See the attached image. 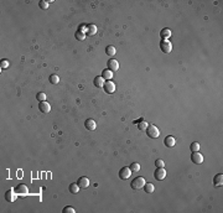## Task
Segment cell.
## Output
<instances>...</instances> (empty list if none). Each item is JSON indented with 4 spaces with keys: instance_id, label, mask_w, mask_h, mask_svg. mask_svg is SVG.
Wrapping results in <instances>:
<instances>
[{
    "instance_id": "obj_1",
    "label": "cell",
    "mask_w": 223,
    "mask_h": 213,
    "mask_svg": "<svg viewBox=\"0 0 223 213\" xmlns=\"http://www.w3.org/2000/svg\"><path fill=\"white\" fill-rule=\"evenodd\" d=\"M144 185H145V180H144V177L141 176H139V177H135L134 180L131 181L130 183V186L133 190H141L144 187Z\"/></svg>"
},
{
    "instance_id": "obj_2",
    "label": "cell",
    "mask_w": 223,
    "mask_h": 213,
    "mask_svg": "<svg viewBox=\"0 0 223 213\" xmlns=\"http://www.w3.org/2000/svg\"><path fill=\"white\" fill-rule=\"evenodd\" d=\"M146 134H148L149 138L156 139V138H159V135H160V130L155 125H149L146 128Z\"/></svg>"
},
{
    "instance_id": "obj_3",
    "label": "cell",
    "mask_w": 223,
    "mask_h": 213,
    "mask_svg": "<svg viewBox=\"0 0 223 213\" xmlns=\"http://www.w3.org/2000/svg\"><path fill=\"white\" fill-rule=\"evenodd\" d=\"M14 190H15L16 195L20 196V197H26V196L29 195V190H27V186H25V185H18Z\"/></svg>"
},
{
    "instance_id": "obj_4",
    "label": "cell",
    "mask_w": 223,
    "mask_h": 213,
    "mask_svg": "<svg viewBox=\"0 0 223 213\" xmlns=\"http://www.w3.org/2000/svg\"><path fill=\"white\" fill-rule=\"evenodd\" d=\"M160 48L161 51L165 52V53H170L172 51V45L169 40H163L160 42Z\"/></svg>"
},
{
    "instance_id": "obj_5",
    "label": "cell",
    "mask_w": 223,
    "mask_h": 213,
    "mask_svg": "<svg viewBox=\"0 0 223 213\" xmlns=\"http://www.w3.org/2000/svg\"><path fill=\"white\" fill-rule=\"evenodd\" d=\"M154 177H155L158 181L164 180V178L166 177V171H165L164 167H158V169L155 170V172H154Z\"/></svg>"
},
{
    "instance_id": "obj_6",
    "label": "cell",
    "mask_w": 223,
    "mask_h": 213,
    "mask_svg": "<svg viewBox=\"0 0 223 213\" xmlns=\"http://www.w3.org/2000/svg\"><path fill=\"white\" fill-rule=\"evenodd\" d=\"M191 160H192L193 164L200 165V164H202L203 162V156H202V154H201L200 151H195V153H192V155H191Z\"/></svg>"
},
{
    "instance_id": "obj_7",
    "label": "cell",
    "mask_w": 223,
    "mask_h": 213,
    "mask_svg": "<svg viewBox=\"0 0 223 213\" xmlns=\"http://www.w3.org/2000/svg\"><path fill=\"white\" fill-rule=\"evenodd\" d=\"M103 89L105 91V93H108V94H112V93H114L115 92V84L112 81H107L104 83V86H103Z\"/></svg>"
},
{
    "instance_id": "obj_8",
    "label": "cell",
    "mask_w": 223,
    "mask_h": 213,
    "mask_svg": "<svg viewBox=\"0 0 223 213\" xmlns=\"http://www.w3.org/2000/svg\"><path fill=\"white\" fill-rule=\"evenodd\" d=\"M16 197H18V195H16L15 192V190H8L6 193H5V200L8 201V202H15V200Z\"/></svg>"
},
{
    "instance_id": "obj_9",
    "label": "cell",
    "mask_w": 223,
    "mask_h": 213,
    "mask_svg": "<svg viewBox=\"0 0 223 213\" xmlns=\"http://www.w3.org/2000/svg\"><path fill=\"white\" fill-rule=\"evenodd\" d=\"M131 176V170L129 167H123V169L119 171V177L121 180H128Z\"/></svg>"
},
{
    "instance_id": "obj_10",
    "label": "cell",
    "mask_w": 223,
    "mask_h": 213,
    "mask_svg": "<svg viewBox=\"0 0 223 213\" xmlns=\"http://www.w3.org/2000/svg\"><path fill=\"white\" fill-rule=\"evenodd\" d=\"M107 66H108V70H110L112 72H115V71H118V70H119V63H118V61L114 60V58H110V60L108 61Z\"/></svg>"
},
{
    "instance_id": "obj_11",
    "label": "cell",
    "mask_w": 223,
    "mask_h": 213,
    "mask_svg": "<svg viewBox=\"0 0 223 213\" xmlns=\"http://www.w3.org/2000/svg\"><path fill=\"white\" fill-rule=\"evenodd\" d=\"M77 185H78V186H80V187H82V188H87V187L89 186V180H88L87 177L82 176V177L78 178Z\"/></svg>"
},
{
    "instance_id": "obj_12",
    "label": "cell",
    "mask_w": 223,
    "mask_h": 213,
    "mask_svg": "<svg viewBox=\"0 0 223 213\" xmlns=\"http://www.w3.org/2000/svg\"><path fill=\"white\" fill-rule=\"evenodd\" d=\"M85 126H86L87 130H91V131H93V130H96L97 124H96V121H94L93 119H87V120H86V123H85Z\"/></svg>"
},
{
    "instance_id": "obj_13",
    "label": "cell",
    "mask_w": 223,
    "mask_h": 213,
    "mask_svg": "<svg viewBox=\"0 0 223 213\" xmlns=\"http://www.w3.org/2000/svg\"><path fill=\"white\" fill-rule=\"evenodd\" d=\"M164 144H165V146H167V148H172V146H175L176 140H175V138H174V136L169 135V136H166V138H165V140H164Z\"/></svg>"
},
{
    "instance_id": "obj_14",
    "label": "cell",
    "mask_w": 223,
    "mask_h": 213,
    "mask_svg": "<svg viewBox=\"0 0 223 213\" xmlns=\"http://www.w3.org/2000/svg\"><path fill=\"white\" fill-rule=\"evenodd\" d=\"M38 109H40V111H42V113H48V111L51 110V107H50V104L45 100V102H40Z\"/></svg>"
},
{
    "instance_id": "obj_15",
    "label": "cell",
    "mask_w": 223,
    "mask_h": 213,
    "mask_svg": "<svg viewBox=\"0 0 223 213\" xmlns=\"http://www.w3.org/2000/svg\"><path fill=\"white\" fill-rule=\"evenodd\" d=\"M104 78L102 77V76H98V77H96L93 80V84H94V87H97V88H102L103 86H104Z\"/></svg>"
},
{
    "instance_id": "obj_16",
    "label": "cell",
    "mask_w": 223,
    "mask_h": 213,
    "mask_svg": "<svg viewBox=\"0 0 223 213\" xmlns=\"http://www.w3.org/2000/svg\"><path fill=\"white\" fill-rule=\"evenodd\" d=\"M213 185L216 187H221L223 185V175L222 173H218V175H216L214 178H213Z\"/></svg>"
},
{
    "instance_id": "obj_17",
    "label": "cell",
    "mask_w": 223,
    "mask_h": 213,
    "mask_svg": "<svg viewBox=\"0 0 223 213\" xmlns=\"http://www.w3.org/2000/svg\"><path fill=\"white\" fill-rule=\"evenodd\" d=\"M160 36H161L163 40H169V38L171 37V30L163 29V30H161V32H160Z\"/></svg>"
},
{
    "instance_id": "obj_18",
    "label": "cell",
    "mask_w": 223,
    "mask_h": 213,
    "mask_svg": "<svg viewBox=\"0 0 223 213\" xmlns=\"http://www.w3.org/2000/svg\"><path fill=\"white\" fill-rule=\"evenodd\" d=\"M102 77L104 78V80H107V81H110L112 78H113V72H112L110 70H104L103 72H102Z\"/></svg>"
},
{
    "instance_id": "obj_19",
    "label": "cell",
    "mask_w": 223,
    "mask_h": 213,
    "mask_svg": "<svg viewBox=\"0 0 223 213\" xmlns=\"http://www.w3.org/2000/svg\"><path fill=\"white\" fill-rule=\"evenodd\" d=\"M115 52H116V50H115L114 46H112V45H109V46L105 47V53H107L109 57H113V56L115 55Z\"/></svg>"
},
{
    "instance_id": "obj_20",
    "label": "cell",
    "mask_w": 223,
    "mask_h": 213,
    "mask_svg": "<svg viewBox=\"0 0 223 213\" xmlns=\"http://www.w3.org/2000/svg\"><path fill=\"white\" fill-rule=\"evenodd\" d=\"M144 191L146 192V193H153L154 192V190H155V187H154V185L150 182V183H146L145 182V185H144Z\"/></svg>"
},
{
    "instance_id": "obj_21",
    "label": "cell",
    "mask_w": 223,
    "mask_h": 213,
    "mask_svg": "<svg viewBox=\"0 0 223 213\" xmlns=\"http://www.w3.org/2000/svg\"><path fill=\"white\" fill-rule=\"evenodd\" d=\"M80 186H78L77 183H72V185H70V187H68V190H70V192L71 193H73V195H76V193H78L80 192Z\"/></svg>"
},
{
    "instance_id": "obj_22",
    "label": "cell",
    "mask_w": 223,
    "mask_h": 213,
    "mask_svg": "<svg viewBox=\"0 0 223 213\" xmlns=\"http://www.w3.org/2000/svg\"><path fill=\"white\" fill-rule=\"evenodd\" d=\"M87 32L88 35H94L97 32V26L96 25H88L87 26Z\"/></svg>"
},
{
    "instance_id": "obj_23",
    "label": "cell",
    "mask_w": 223,
    "mask_h": 213,
    "mask_svg": "<svg viewBox=\"0 0 223 213\" xmlns=\"http://www.w3.org/2000/svg\"><path fill=\"white\" fill-rule=\"evenodd\" d=\"M48 81H50V83H52V84H57L60 82V77L57 75H51L48 78Z\"/></svg>"
},
{
    "instance_id": "obj_24",
    "label": "cell",
    "mask_w": 223,
    "mask_h": 213,
    "mask_svg": "<svg viewBox=\"0 0 223 213\" xmlns=\"http://www.w3.org/2000/svg\"><path fill=\"white\" fill-rule=\"evenodd\" d=\"M148 126H149V124L145 120H140V123L138 124V129H139V130H141V131L143 130H146Z\"/></svg>"
},
{
    "instance_id": "obj_25",
    "label": "cell",
    "mask_w": 223,
    "mask_h": 213,
    "mask_svg": "<svg viewBox=\"0 0 223 213\" xmlns=\"http://www.w3.org/2000/svg\"><path fill=\"white\" fill-rule=\"evenodd\" d=\"M129 169L131 170V172H138L139 170H140V165H139L138 162H133V164L130 165Z\"/></svg>"
},
{
    "instance_id": "obj_26",
    "label": "cell",
    "mask_w": 223,
    "mask_h": 213,
    "mask_svg": "<svg viewBox=\"0 0 223 213\" xmlns=\"http://www.w3.org/2000/svg\"><path fill=\"white\" fill-rule=\"evenodd\" d=\"M76 38H77V40H80V41H83L86 38V35L82 32V30H80V31L76 32Z\"/></svg>"
},
{
    "instance_id": "obj_27",
    "label": "cell",
    "mask_w": 223,
    "mask_h": 213,
    "mask_svg": "<svg viewBox=\"0 0 223 213\" xmlns=\"http://www.w3.org/2000/svg\"><path fill=\"white\" fill-rule=\"evenodd\" d=\"M36 98H37L38 102H45V100H46V94L42 93V92H40V93H37Z\"/></svg>"
},
{
    "instance_id": "obj_28",
    "label": "cell",
    "mask_w": 223,
    "mask_h": 213,
    "mask_svg": "<svg viewBox=\"0 0 223 213\" xmlns=\"http://www.w3.org/2000/svg\"><path fill=\"white\" fill-rule=\"evenodd\" d=\"M38 5H40V8L43 9V10L48 9V1H46V0H41V1L38 3Z\"/></svg>"
},
{
    "instance_id": "obj_29",
    "label": "cell",
    "mask_w": 223,
    "mask_h": 213,
    "mask_svg": "<svg viewBox=\"0 0 223 213\" xmlns=\"http://www.w3.org/2000/svg\"><path fill=\"white\" fill-rule=\"evenodd\" d=\"M200 144L198 143H192L191 144V151L192 153H195V151H200Z\"/></svg>"
},
{
    "instance_id": "obj_30",
    "label": "cell",
    "mask_w": 223,
    "mask_h": 213,
    "mask_svg": "<svg viewBox=\"0 0 223 213\" xmlns=\"http://www.w3.org/2000/svg\"><path fill=\"white\" fill-rule=\"evenodd\" d=\"M0 66H1V68H3V70L8 68V67H9V61H6V60H1V62H0Z\"/></svg>"
},
{
    "instance_id": "obj_31",
    "label": "cell",
    "mask_w": 223,
    "mask_h": 213,
    "mask_svg": "<svg viewBox=\"0 0 223 213\" xmlns=\"http://www.w3.org/2000/svg\"><path fill=\"white\" fill-rule=\"evenodd\" d=\"M62 212H63V213H75L76 211H75V208H72V207H68V206H67V207H65V208H63Z\"/></svg>"
},
{
    "instance_id": "obj_32",
    "label": "cell",
    "mask_w": 223,
    "mask_h": 213,
    "mask_svg": "<svg viewBox=\"0 0 223 213\" xmlns=\"http://www.w3.org/2000/svg\"><path fill=\"white\" fill-rule=\"evenodd\" d=\"M155 166H156V167H164L165 164H164V161L161 160V159H158V160L155 161Z\"/></svg>"
}]
</instances>
